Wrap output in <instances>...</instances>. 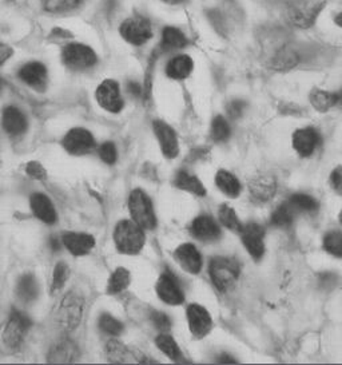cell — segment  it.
I'll list each match as a JSON object with an SVG mask.
<instances>
[{
    "label": "cell",
    "mask_w": 342,
    "mask_h": 365,
    "mask_svg": "<svg viewBox=\"0 0 342 365\" xmlns=\"http://www.w3.org/2000/svg\"><path fill=\"white\" fill-rule=\"evenodd\" d=\"M262 43L269 56V65L273 68L288 70L299 63V54L290 44L286 34L269 31Z\"/></svg>",
    "instance_id": "6da1fadb"
},
{
    "label": "cell",
    "mask_w": 342,
    "mask_h": 365,
    "mask_svg": "<svg viewBox=\"0 0 342 365\" xmlns=\"http://www.w3.org/2000/svg\"><path fill=\"white\" fill-rule=\"evenodd\" d=\"M325 3L321 0H291L286 4V21L297 29L311 27Z\"/></svg>",
    "instance_id": "7a4b0ae2"
},
{
    "label": "cell",
    "mask_w": 342,
    "mask_h": 365,
    "mask_svg": "<svg viewBox=\"0 0 342 365\" xmlns=\"http://www.w3.org/2000/svg\"><path fill=\"white\" fill-rule=\"evenodd\" d=\"M114 241L117 249L125 255H137L145 247L146 237L143 227L135 221H120L114 232Z\"/></svg>",
    "instance_id": "3957f363"
},
{
    "label": "cell",
    "mask_w": 342,
    "mask_h": 365,
    "mask_svg": "<svg viewBox=\"0 0 342 365\" xmlns=\"http://www.w3.org/2000/svg\"><path fill=\"white\" fill-rule=\"evenodd\" d=\"M241 265L233 257H214L209 265V274L213 281L214 287L219 292L230 289L239 277Z\"/></svg>",
    "instance_id": "277c9868"
},
{
    "label": "cell",
    "mask_w": 342,
    "mask_h": 365,
    "mask_svg": "<svg viewBox=\"0 0 342 365\" xmlns=\"http://www.w3.org/2000/svg\"><path fill=\"white\" fill-rule=\"evenodd\" d=\"M128 209L133 221H135L143 229H154L157 225V218L149 195L143 190H133L128 198Z\"/></svg>",
    "instance_id": "5b68a950"
},
{
    "label": "cell",
    "mask_w": 342,
    "mask_h": 365,
    "mask_svg": "<svg viewBox=\"0 0 342 365\" xmlns=\"http://www.w3.org/2000/svg\"><path fill=\"white\" fill-rule=\"evenodd\" d=\"M82 314L83 301L74 293H70L64 297L56 311V322L66 331H73L82 320Z\"/></svg>",
    "instance_id": "8992f818"
},
{
    "label": "cell",
    "mask_w": 342,
    "mask_h": 365,
    "mask_svg": "<svg viewBox=\"0 0 342 365\" xmlns=\"http://www.w3.org/2000/svg\"><path fill=\"white\" fill-rule=\"evenodd\" d=\"M119 31L126 42L134 46H142L149 42L152 36L151 23L143 16L128 18L120 24Z\"/></svg>",
    "instance_id": "52a82bcc"
},
{
    "label": "cell",
    "mask_w": 342,
    "mask_h": 365,
    "mask_svg": "<svg viewBox=\"0 0 342 365\" xmlns=\"http://www.w3.org/2000/svg\"><path fill=\"white\" fill-rule=\"evenodd\" d=\"M64 65L71 70H85L96 63V54L93 48L81 43L67 44L62 53Z\"/></svg>",
    "instance_id": "ba28073f"
},
{
    "label": "cell",
    "mask_w": 342,
    "mask_h": 365,
    "mask_svg": "<svg viewBox=\"0 0 342 365\" xmlns=\"http://www.w3.org/2000/svg\"><path fill=\"white\" fill-rule=\"evenodd\" d=\"M241 240L249 255L259 261L265 255V227L256 222H249L242 226Z\"/></svg>",
    "instance_id": "9c48e42d"
},
{
    "label": "cell",
    "mask_w": 342,
    "mask_h": 365,
    "mask_svg": "<svg viewBox=\"0 0 342 365\" xmlns=\"http://www.w3.org/2000/svg\"><path fill=\"white\" fill-rule=\"evenodd\" d=\"M30 325L31 322L26 314L21 312H12L3 332V343L11 349H16L23 343Z\"/></svg>",
    "instance_id": "30bf717a"
},
{
    "label": "cell",
    "mask_w": 342,
    "mask_h": 365,
    "mask_svg": "<svg viewBox=\"0 0 342 365\" xmlns=\"http://www.w3.org/2000/svg\"><path fill=\"white\" fill-rule=\"evenodd\" d=\"M107 357L111 363L115 364H151L155 363L154 360H151L149 357H146L145 354L130 349L126 345H123L119 341L111 340L108 341L106 346Z\"/></svg>",
    "instance_id": "8fae6325"
},
{
    "label": "cell",
    "mask_w": 342,
    "mask_h": 365,
    "mask_svg": "<svg viewBox=\"0 0 342 365\" xmlns=\"http://www.w3.org/2000/svg\"><path fill=\"white\" fill-rule=\"evenodd\" d=\"M96 101L100 108L114 114L119 113L125 106V102L120 97L119 85L111 79H106L96 88Z\"/></svg>",
    "instance_id": "7c38bea8"
},
{
    "label": "cell",
    "mask_w": 342,
    "mask_h": 365,
    "mask_svg": "<svg viewBox=\"0 0 342 365\" xmlns=\"http://www.w3.org/2000/svg\"><path fill=\"white\" fill-rule=\"evenodd\" d=\"M95 140L88 130L75 128L70 130L63 140V148L67 153L74 155H83L94 149Z\"/></svg>",
    "instance_id": "4fadbf2b"
},
{
    "label": "cell",
    "mask_w": 342,
    "mask_h": 365,
    "mask_svg": "<svg viewBox=\"0 0 342 365\" xmlns=\"http://www.w3.org/2000/svg\"><path fill=\"white\" fill-rule=\"evenodd\" d=\"M187 322L194 337L203 339L213 328V320L210 313L198 304H192L187 308Z\"/></svg>",
    "instance_id": "5bb4252c"
},
{
    "label": "cell",
    "mask_w": 342,
    "mask_h": 365,
    "mask_svg": "<svg viewBox=\"0 0 342 365\" xmlns=\"http://www.w3.org/2000/svg\"><path fill=\"white\" fill-rule=\"evenodd\" d=\"M320 145V133L314 128L296 130L293 134V148L297 151V154L304 158L313 155Z\"/></svg>",
    "instance_id": "9a60e30c"
},
{
    "label": "cell",
    "mask_w": 342,
    "mask_h": 365,
    "mask_svg": "<svg viewBox=\"0 0 342 365\" xmlns=\"http://www.w3.org/2000/svg\"><path fill=\"white\" fill-rule=\"evenodd\" d=\"M152 128L160 142V150L163 155L169 160L175 158L180 153V145L175 131L163 120H154Z\"/></svg>",
    "instance_id": "2e32d148"
},
{
    "label": "cell",
    "mask_w": 342,
    "mask_h": 365,
    "mask_svg": "<svg viewBox=\"0 0 342 365\" xmlns=\"http://www.w3.org/2000/svg\"><path fill=\"white\" fill-rule=\"evenodd\" d=\"M157 293L160 300L169 305H181L185 301V294L182 292L181 285L178 284L175 276L170 272H166L160 276L157 282Z\"/></svg>",
    "instance_id": "e0dca14e"
},
{
    "label": "cell",
    "mask_w": 342,
    "mask_h": 365,
    "mask_svg": "<svg viewBox=\"0 0 342 365\" xmlns=\"http://www.w3.org/2000/svg\"><path fill=\"white\" fill-rule=\"evenodd\" d=\"M175 259L180 262L182 268L192 274H198L202 269V257L198 249L192 244H182L181 247H177Z\"/></svg>",
    "instance_id": "ac0fdd59"
},
{
    "label": "cell",
    "mask_w": 342,
    "mask_h": 365,
    "mask_svg": "<svg viewBox=\"0 0 342 365\" xmlns=\"http://www.w3.org/2000/svg\"><path fill=\"white\" fill-rule=\"evenodd\" d=\"M190 230L192 236L204 242H212L221 237V227L214 221V218L209 215L197 217L192 221Z\"/></svg>",
    "instance_id": "d6986e66"
},
{
    "label": "cell",
    "mask_w": 342,
    "mask_h": 365,
    "mask_svg": "<svg viewBox=\"0 0 342 365\" xmlns=\"http://www.w3.org/2000/svg\"><path fill=\"white\" fill-rule=\"evenodd\" d=\"M63 244L71 255L79 257V256L88 255L94 249L95 238L87 233L70 232V233H64Z\"/></svg>",
    "instance_id": "ffe728a7"
},
{
    "label": "cell",
    "mask_w": 342,
    "mask_h": 365,
    "mask_svg": "<svg viewBox=\"0 0 342 365\" xmlns=\"http://www.w3.org/2000/svg\"><path fill=\"white\" fill-rule=\"evenodd\" d=\"M250 197L254 202L258 204H264L270 201L277 192V182L274 178L271 177H258L256 180H253L250 186Z\"/></svg>",
    "instance_id": "44dd1931"
},
{
    "label": "cell",
    "mask_w": 342,
    "mask_h": 365,
    "mask_svg": "<svg viewBox=\"0 0 342 365\" xmlns=\"http://www.w3.org/2000/svg\"><path fill=\"white\" fill-rule=\"evenodd\" d=\"M19 78L28 86L43 90L47 85V68L41 62H31L21 67Z\"/></svg>",
    "instance_id": "7402d4cb"
},
{
    "label": "cell",
    "mask_w": 342,
    "mask_h": 365,
    "mask_svg": "<svg viewBox=\"0 0 342 365\" xmlns=\"http://www.w3.org/2000/svg\"><path fill=\"white\" fill-rule=\"evenodd\" d=\"M30 205L33 215L39 218L44 224L51 225L56 222V212L51 200L42 193L32 194Z\"/></svg>",
    "instance_id": "603a6c76"
},
{
    "label": "cell",
    "mask_w": 342,
    "mask_h": 365,
    "mask_svg": "<svg viewBox=\"0 0 342 365\" xmlns=\"http://www.w3.org/2000/svg\"><path fill=\"white\" fill-rule=\"evenodd\" d=\"M1 123H3L4 130L11 135H21L28 126L26 115L21 113L19 108H14V106L4 108Z\"/></svg>",
    "instance_id": "cb8c5ba5"
},
{
    "label": "cell",
    "mask_w": 342,
    "mask_h": 365,
    "mask_svg": "<svg viewBox=\"0 0 342 365\" xmlns=\"http://www.w3.org/2000/svg\"><path fill=\"white\" fill-rule=\"evenodd\" d=\"M311 106L321 113H326L331 108H336L342 103V93H331L320 88H314L310 93Z\"/></svg>",
    "instance_id": "d4e9b609"
},
{
    "label": "cell",
    "mask_w": 342,
    "mask_h": 365,
    "mask_svg": "<svg viewBox=\"0 0 342 365\" xmlns=\"http://www.w3.org/2000/svg\"><path fill=\"white\" fill-rule=\"evenodd\" d=\"M194 62L189 55H177L166 66V74L171 79L182 81L192 74Z\"/></svg>",
    "instance_id": "484cf974"
},
{
    "label": "cell",
    "mask_w": 342,
    "mask_h": 365,
    "mask_svg": "<svg viewBox=\"0 0 342 365\" xmlns=\"http://www.w3.org/2000/svg\"><path fill=\"white\" fill-rule=\"evenodd\" d=\"M76 357H78L76 345L70 340H63L56 344L51 349L48 361L53 364H67V363L75 361Z\"/></svg>",
    "instance_id": "4316f807"
},
{
    "label": "cell",
    "mask_w": 342,
    "mask_h": 365,
    "mask_svg": "<svg viewBox=\"0 0 342 365\" xmlns=\"http://www.w3.org/2000/svg\"><path fill=\"white\" fill-rule=\"evenodd\" d=\"M215 183L218 189L227 197L230 198H237L241 193V183L234 174H232L227 170H219L215 175Z\"/></svg>",
    "instance_id": "83f0119b"
},
{
    "label": "cell",
    "mask_w": 342,
    "mask_h": 365,
    "mask_svg": "<svg viewBox=\"0 0 342 365\" xmlns=\"http://www.w3.org/2000/svg\"><path fill=\"white\" fill-rule=\"evenodd\" d=\"M187 46V38L175 27H165L162 31L160 47L163 51H174Z\"/></svg>",
    "instance_id": "f1b7e54d"
},
{
    "label": "cell",
    "mask_w": 342,
    "mask_h": 365,
    "mask_svg": "<svg viewBox=\"0 0 342 365\" xmlns=\"http://www.w3.org/2000/svg\"><path fill=\"white\" fill-rule=\"evenodd\" d=\"M16 293L23 302H32L36 300L39 296V285L35 277L32 274H24L21 277L18 281Z\"/></svg>",
    "instance_id": "f546056e"
},
{
    "label": "cell",
    "mask_w": 342,
    "mask_h": 365,
    "mask_svg": "<svg viewBox=\"0 0 342 365\" xmlns=\"http://www.w3.org/2000/svg\"><path fill=\"white\" fill-rule=\"evenodd\" d=\"M175 186L185 192L195 194V195H204L206 189L202 182L187 172H180L175 177Z\"/></svg>",
    "instance_id": "4dcf8cb0"
},
{
    "label": "cell",
    "mask_w": 342,
    "mask_h": 365,
    "mask_svg": "<svg viewBox=\"0 0 342 365\" xmlns=\"http://www.w3.org/2000/svg\"><path fill=\"white\" fill-rule=\"evenodd\" d=\"M294 217H296V210L293 209V206L289 202H284L273 212L270 222H271V225L286 229L289 226L293 225Z\"/></svg>",
    "instance_id": "1f68e13d"
},
{
    "label": "cell",
    "mask_w": 342,
    "mask_h": 365,
    "mask_svg": "<svg viewBox=\"0 0 342 365\" xmlns=\"http://www.w3.org/2000/svg\"><path fill=\"white\" fill-rule=\"evenodd\" d=\"M128 285H130V273L128 269L117 268L108 279L107 292L108 294H118L128 289Z\"/></svg>",
    "instance_id": "d6a6232c"
},
{
    "label": "cell",
    "mask_w": 342,
    "mask_h": 365,
    "mask_svg": "<svg viewBox=\"0 0 342 365\" xmlns=\"http://www.w3.org/2000/svg\"><path fill=\"white\" fill-rule=\"evenodd\" d=\"M288 202L293 206L296 212H302V213H316L320 207L318 202L308 194H293L289 198Z\"/></svg>",
    "instance_id": "836d02e7"
},
{
    "label": "cell",
    "mask_w": 342,
    "mask_h": 365,
    "mask_svg": "<svg viewBox=\"0 0 342 365\" xmlns=\"http://www.w3.org/2000/svg\"><path fill=\"white\" fill-rule=\"evenodd\" d=\"M322 245L333 257L342 258V232L331 230L326 233L323 237Z\"/></svg>",
    "instance_id": "e575fe53"
},
{
    "label": "cell",
    "mask_w": 342,
    "mask_h": 365,
    "mask_svg": "<svg viewBox=\"0 0 342 365\" xmlns=\"http://www.w3.org/2000/svg\"><path fill=\"white\" fill-rule=\"evenodd\" d=\"M218 217L222 225L226 226L227 229L233 230V232H241L242 229V222L239 221L238 215L235 213L234 209L230 207L229 205H222L218 210Z\"/></svg>",
    "instance_id": "d590c367"
},
{
    "label": "cell",
    "mask_w": 342,
    "mask_h": 365,
    "mask_svg": "<svg viewBox=\"0 0 342 365\" xmlns=\"http://www.w3.org/2000/svg\"><path fill=\"white\" fill-rule=\"evenodd\" d=\"M155 344L163 354H166L167 357H170L171 360H178L181 357L180 346L167 333H160L155 340Z\"/></svg>",
    "instance_id": "8d00e7d4"
},
{
    "label": "cell",
    "mask_w": 342,
    "mask_h": 365,
    "mask_svg": "<svg viewBox=\"0 0 342 365\" xmlns=\"http://www.w3.org/2000/svg\"><path fill=\"white\" fill-rule=\"evenodd\" d=\"M230 134H232V130L227 120L221 115L215 117L212 122V138L215 142H224L230 138Z\"/></svg>",
    "instance_id": "74e56055"
},
{
    "label": "cell",
    "mask_w": 342,
    "mask_h": 365,
    "mask_svg": "<svg viewBox=\"0 0 342 365\" xmlns=\"http://www.w3.org/2000/svg\"><path fill=\"white\" fill-rule=\"evenodd\" d=\"M42 3L46 11L59 14L74 10L76 6H79L81 0H42Z\"/></svg>",
    "instance_id": "f35d334b"
},
{
    "label": "cell",
    "mask_w": 342,
    "mask_h": 365,
    "mask_svg": "<svg viewBox=\"0 0 342 365\" xmlns=\"http://www.w3.org/2000/svg\"><path fill=\"white\" fill-rule=\"evenodd\" d=\"M99 328L111 336H119L120 333L123 332V325L122 322H118L115 317H113L111 314H102L99 319Z\"/></svg>",
    "instance_id": "ab89813d"
},
{
    "label": "cell",
    "mask_w": 342,
    "mask_h": 365,
    "mask_svg": "<svg viewBox=\"0 0 342 365\" xmlns=\"http://www.w3.org/2000/svg\"><path fill=\"white\" fill-rule=\"evenodd\" d=\"M68 279V268L64 262H58L53 269V292H59L64 287Z\"/></svg>",
    "instance_id": "60d3db41"
},
{
    "label": "cell",
    "mask_w": 342,
    "mask_h": 365,
    "mask_svg": "<svg viewBox=\"0 0 342 365\" xmlns=\"http://www.w3.org/2000/svg\"><path fill=\"white\" fill-rule=\"evenodd\" d=\"M99 157L102 158V161L106 162L108 165L115 163L118 158L115 145H114L113 142H105V143L99 148Z\"/></svg>",
    "instance_id": "b9f144b4"
},
{
    "label": "cell",
    "mask_w": 342,
    "mask_h": 365,
    "mask_svg": "<svg viewBox=\"0 0 342 365\" xmlns=\"http://www.w3.org/2000/svg\"><path fill=\"white\" fill-rule=\"evenodd\" d=\"M151 322H152L154 327H155L160 333H167L170 331V319H169L167 314H165V313H162V312H152V313H151Z\"/></svg>",
    "instance_id": "7bdbcfd3"
},
{
    "label": "cell",
    "mask_w": 342,
    "mask_h": 365,
    "mask_svg": "<svg viewBox=\"0 0 342 365\" xmlns=\"http://www.w3.org/2000/svg\"><path fill=\"white\" fill-rule=\"evenodd\" d=\"M246 102L242 99H234L227 105V114L233 119L241 118L245 113Z\"/></svg>",
    "instance_id": "ee69618b"
},
{
    "label": "cell",
    "mask_w": 342,
    "mask_h": 365,
    "mask_svg": "<svg viewBox=\"0 0 342 365\" xmlns=\"http://www.w3.org/2000/svg\"><path fill=\"white\" fill-rule=\"evenodd\" d=\"M338 282V276L331 273V272H323L321 273L320 277H318V284H320L321 288L325 290H331L337 285Z\"/></svg>",
    "instance_id": "f6af8a7d"
},
{
    "label": "cell",
    "mask_w": 342,
    "mask_h": 365,
    "mask_svg": "<svg viewBox=\"0 0 342 365\" xmlns=\"http://www.w3.org/2000/svg\"><path fill=\"white\" fill-rule=\"evenodd\" d=\"M26 172H27L28 175H31L32 178H35V180H39V181L46 180V177H47L46 170H44V168H43L42 165L35 161L30 162V163L27 165V168H26Z\"/></svg>",
    "instance_id": "bcb514c9"
},
{
    "label": "cell",
    "mask_w": 342,
    "mask_h": 365,
    "mask_svg": "<svg viewBox=\"0 0 342 365\" xmlns=\"http://www.w3.org/2000/svg\"><path fill=\"white\" fill-rule=\"evenodd\" d=\"M331 185L333 190L342 195V166L336 168L331 174Z\"/></svg>",
    "instance_id": "7dc6e473"
},
{
    "label": "cell",
    "mask_w": 342,
    "mask_h": 365,
    "mask_svg": "<svg viewBox=\"0 0 342 365\" xmlns=\"http://www.w3.org/2000/svg\"><path fill=\"white\" fill-rule=\"evenodd\" d=\"M12 55V48L7 44L0 43V66L3 65Z\"/></svg>",
    "instance_id": "c3c4849f"
},
{
    "label": "cell",
    "mask_w": 342,
    "mask_h": 365,
    "mask_svg": "<svg viewBox=\"0 0 342 365\" xmlns=\"http://www.w3.org/2000/svg\"><path fill=\"white\" fill-rule=\"evenodd\" d=\"M128 91L134 97H140L142 96V86L137 82H130L128 85Z\"/></svg>",
    "instance_id": "681fc988"
},
{
    "label": "cell",
    "mask_w": 342,
    "mask_h": 365,
    "mask_svg": "<svg viewBox=\"0 0 342 365\" xmlns=\"http://www.w3.org/2000/svg\"><path fill=\"white\" fill-rule=\"evenodd\" d=\"M217 361L219 363V364H234L237 363V360L233 359L232 356H229V354H222V356H219L218 359H217Z\"/></svg>",
    "instance_id": "f907efd6"
},
{
    "label": "cell",
    "mask_w": 342,
    "mask_h": 365,
    "mask_svg": "<svg viewBox=\"0 0 342 365\" xmlns=\"http://www.w3.org/2000/svg\"><path fill=\"white\" fill-rule=\"evenodd\" d=\"M50 245L53 247V250H58V249L61 247L59 238H56V237H51V238H50Z\"/></svg>",
    "instance_id": "816d5d0a"
},
{
    "label": "cell",
    "mask_w": 342,
    "mask_h": 365,
    "mask_svg": "<svg viewBox=\"0 0 342 365\" xmlns=\"http://www.w3.org/2000/svg\"><path fill=\"white\" fill-rule=\"evenodd\" d=\"M334 22H336V24H337L338 27H342V11L334 18Z\"/></svg>",
    "instance_id": "f5cc1de1"
},
{
    "label": "cell",
    "mask_w": 342,
    "mask_h": 365,
    "mask_svg": "<svg viewBox=\"0 0 342 365\" xmlns=\"http://www.w3.org/2000/svg\"><path fill=\"white\" fill-rule=\"evenodd\" d=\"M166 3H170V4H178V3H181L183 0H165Z\"/></svg>",
    "instance_id": "db71d44e"
},
{
    "label": "cell",
    "mask_w": 342,
    "mask_h": 365,
    "mask_svg": "<svg viewBox=\"0 0 342 365\" xmlns=\"http://www.w3.org/2000/svg\"><path fill=\"white\" fill-rule=\"evenodd\" d=\"M338 220H340V222H341L342 225V210L340 212V215H338Z\"/></svg>",
    "instance_id": "11a10c76"
},
{
    "label": "cell",
    "mask_w": 342,
    "mask_h": 365,
    "mask_svg": "<svg viewBox=\"0 0 342 365\" xmlns=\"http://www.w3.org/2000/svg\"><path fill=\"white\" fill-rule=\"evenodd\" d=\"M1 87H3V83H1V81H0V90H1Z\"/></svg>",
    "instance_id": "9f6ffc18"
}]
</instances>
